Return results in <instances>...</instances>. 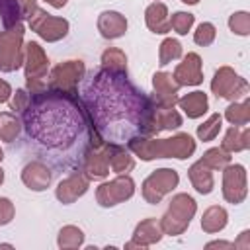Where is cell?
<instances>
[{
    "label": "cell",
    "instance_id": "1",
    "mask_svg": "<svg viewBox=\"0 0 250 250\" xmlns=\"http://www.w3.org/2000/svg\"><path fill=\"white\" fill-rule=\"evenodd\" d=\"M82 100L88 105L92 125L111 145H131L137 137L143 139L156 131V107L127 80L123 70L104 68L96 72L84 84Z\"/></svg>",
    "mask_w": 250,
    "mask_h": 250
},
{
    "label": "cell",
    "instance_id": "2",
    "mask_svg": "<svg viewBox=\"0 0 250 250\" xmlns=\"http://www.w3.org/2000/svg\"><path fill=\"white\" fill-rule=\"evenodd\" d=\"M23 123L27 137L45 154H53L51 160L62 164V152L72 148L86 154L90 133L74 94L64 90L31 92L23 109Z\"/></svg>",
    "mask_w": 250,
    "mask_h": 250
},
{
    "label": "cell",
    "instance_id": "3",
    "mask_svg": "<svg viewBox=\"0 0 250 250\" xmlns=\"http://www.w3.org/2000/svg\"><path fill=\"white\" fill-rule=\"evenodd\" d=\"M141 158L150 160V158H166V156H176V158H188L195 150V143L189 135L180 133L172 139L164 141H141V145L135 141L129 145Z\"/></svg>",
    "mask_w": 250,
    "mask_h": 250
},
{
    "label": "cell",
    "instance_id": "4",
    "mask_svg": "<svg viewBox=\"0 0 250 250\" xmlns=\"http://www.w3.org/2000/svg\"><path fill=\"white\" fill-rule=\"evenodd\" d=\"M193 213H195V201L189 195L180 193L172 199L170 211L162 219V229L170 234H178L186 229V225H189V219Z\"/></svg>",
    "mask_w": 250,
    "mask_h": 250
},
{
    "label": "cell",
    "instance_id": "5",
    "mask_svg": "<svg viewBox=\"0 0 250 250\" xmlns=\"http://www.w3.org/2000/svg\"><path fill=\"white\" fill-rule=\"evenodd\" d=\"M176 184H178V174H176L174 170H170V168H162V170L152 172V174L146 178L143 193H145L146 201L158 203L160 197H162L166 191H170L172 188H176Z\"/></svg>",
    "mask_w": 250,
    "mask_h": 250
},
{
    "label": "cell",
    "instance_id": "6",
    "mask_svg": "<svg viewBox=\"0 0 250 250\" xmlns=\"http://www.w3.org/2000/svg\"><path fill=\"white\" fill-rule=\"evenodd\" d=\"M21 39V25H16L10 33L0 35V70H14L21 64V55H20V43Z\"/></svg>",
    "mask_w": 250,
    "mask_h": 250
},
{
    "label": "cell",
    "instance_id": "7",
    "mask_svg": "<svg viewBox=\"0 0 250 250\" xmlns=\"http://www.w3.org/2000/svg\"><path fill=\"white\" fill-rule=\"evenodd\" d=\"M131 195H133V180L129 176H119L113 182L100 186L98 189V201L104 207L115 205L123 199H129Z\"/></svg>",
    "mask_w": 250,
    "mask_h": 250
},
{
    "label": "cell",
    "instance_id": "8",
    "mask_svg": "<svg viewBox=\"0 0 250 250\" xmlns=\"http://www.w3.org/2000/svg\"><path fill=\"white\" fill-rule=\"evenodd\" d=\"M211 88H213V92L217 94V96H221V98H238L240 94H244L246 92V82L242 80V78H238L230 68H221L217 74H215V80H213V84H211Z\"/></svg>",
    "mask_w": 250,
    "mask_h": 250
},
{
    "label": "cell",
    "instance_id": "9",
    "mask_svg": "<svg viewBox=\"0 0 250 250\" xmlns=\"http://www.w3.org/2000/svg\"><path fill=\"white\" fill-rule=\"evenodd\" d=\"M39 16H31V27L47 41H57L61 37L66 35V29H68V23L64 20H59V18H53L49 14H43V12H37Z\"/></svg>",
    "mask_w": 250,
    "mask_h": 250
},
{
    "label": "cell",
    "instance_id": "10",
    "mask_svg": "<svg viewBox=\"0 0 250 250\" xmlns=\"http://www.w3.org/2000/svg\"><path fill=\"white\" fill-rule=\"evenodd\" d=\"M223 191H225V197L232 203H238L244 199L246 195V174H244V168L240 164H234V166H229L225 170V184H223Z\"/></svg>",
    "mask_w": 250,
    "mask_h": 250
},
{
    "label": "cell",
    "instance_id": "11",
    "mask_svg": "<svg viewBox=\"0 0 250 250\" xmlns=\"http://www.w3.org/2000/svg\"><path fill=\"white\" fill-rule=\"evenodd\" d=\"M82 72H84V64L80 61H70L66 64H61V66H57L53 70V82H51V86L53 88L59 86L61 90L72 88L80 80Z\"/></svg>",
    "mask_w": 250,
    "mask_h": 250
},
{
    "label": "cell",
    "instance_id": "12",
    "mask_svg": "<svg viewBox=\"0 0 250 250\" xmlns=\"http://www.w3.org/2000/svg\"><path fill=\"white\" fill-rule=\"evenodd\" d=\"M21 180L23 184L29 188V189H35V191H41L49 186L51 182V172L49 168L43 164V162H31L23 168V174H21Z\"/></svg>",
    "mask_w": 250,
    "mask_h": 250
},
{
    "label": "cell",
    "instance_id": "13",
    "mask_svg": "<svg viewBox=\"0 0 250 250\" xmlns=\"http://www.w3.org/2000/svg\"><path fill=\"white\" fill-rule=\"evenodd\" d=\"M174 78H176L178 84H199L201 82V62H199V57L195 53L188 55L184 59V62L176 68Z\"/></svg>",
    "mask_w": 250,
    "mask_h": 250
},
{
    "label": "cell",
    "instance_id": "14",
    "mask_svg": "<svg viewBox=\"0 0 250 250\" xmlns=\"http://www.w3.org/2000/svg\"><path fill=\"white\" fill-rule=\"evenodd\" d=\"M27 55H29V64H27V82L29 86L33 84L35 88L39 86V78L43 76V72L47 70V59L43 55V51L39 49L37 43H29L27 45Z\"/></svg>",
    "mask_w": 250,
    "mask_h": 250
},
{
    "label": "cell",
    "instance_id": "15",
    "mask_svg": "<svg viewBox=\"0 0 250 250\" xmlns=\"http://www.w3.org/2000/svg\"><path fill=\"white\" fill-rule=\"evenodd\" d=\"M98 27H100V31H102L104 37L115 39V37H119V35L125 33L127 21H125V18H123L121 14H117V12H104V14L100 16Z\"/></svg>",
    "mask_w": 250,
    "mask_h": 250
},
{
    "label": "cell",
    "instance_id": "16",
    "mask_svg": "<svg viewBox=\"0 0 250 250\" xmlns=\"http://www.w3.org/2000/svg\"><path fill=\"white\" fill-rule=\"evenodd\" d=\"M86 188H88V182H86L80 174H72V176H68L64 182L59 184L57 197H59L61 201H64V203H70V201H74L78 195H82V193L86 191Z\"/></svg>",
    "mask_w": 250,
    "mask_h": 250
},
{
    "label": "cell",
    "instance_id": "17",
    "mask_svg": "<svg viewBox=\"0 0 250 250\" xmlns=\"http://www.w3.org/2000/svg\"><path fill=\"white\" fill-rule=\"evenodd\" d=\"M146 23L154 33H166L170 29V20L166 18L164 4H152L146 8Z\"/></svg>",
    "mask_w": 250,
    "mask_h": 250
},
{
    "label": "cell",
    "instance_id": "18",
    "mask_svg": "<svg viewBox=\"0 0 250 250\" xmlns=\"http://www.w3.org/2000/svg\"><path fill=\"white\" fill-rule=\"evenodd\" d=\"M182 109L188 113V117H199L207 111V96L203 92H193L188 94L180 100Z\"/></svg>",
    "mask_w": 250,
    "mask_h": 250
},
{
    "label": "cell",
    "instance_id": "19",
    "mask_svg": "<svg viewBox=\"0 0 250 250\" xmlns=\"http://www.w3.org/2000/svg\"><path fill=\"white\" fill-rule=\"evenodd\" d=\"M189 178H191V182H193V186L199 193H209L211 191L213 178H211V172L207 170V166L201 160L189 168Z\"/></svg>",
    "mask_w": 250,
    "mask_h": 250
},
{
    "label": "cell",
    "instance_id": "20",
    "mask_svg": "<svg viewBox=\"0 0 250 250\" xmlns=\"http://www.w3.org/2000/svg\"><path fill=\"white\" fill-rule=\"evenodd\" d=\"M225 225H227V213H225L223 207H211V209H207V213H205V217L201 221V227L207 232L221 230Z\"/></svg>",
    "mask_w": 250,
    "mask_h": 250
},
{
    "label": "cell",
    "instance_id": "21",
    "mask_svg": "<svg viewBox=\"0 0 250 250\" xmlns=\"http://www.w3.org/2000/svg\"><path fill=\"white\" fill-rule=\"evenodd\" d=\"M18 133H20L18 119L10 113H0V139L12 143V139L18 137Z\"/></svg>",
    "mask_w": 250,
    "mask_h": 250
},
{
    "label": "cell",
    "instance_id": "22",
    "mask_svg": "<svg viewBox=\"0 0 250 250\" xmlns=\"http://www.w3.org/2000/svg\"><path fill=\"white\" fill-rule=\"evenodd\" d=\"M238 141H242V143L248 145V129H242V131H240L238 127L229 129L227 139H225V143H223V150H242L244 146H242Z\"/></svg>",
    "mask_w": 250,
    "mask_h": 250
},
{
    "label": "cell",
    "instance_id": "23",
    "mask_svg": "<svg viewBox=\"0 0 250 250\" xmlns=\"http://www.w3.org/2000/svg\"><path fill=\"white\" fill-rule=\"evenodd\" d=\"M182 55V47L176 39H166L160 45V64H168L172 59H178Z\"/></svg>",
    "mask_w": 250,
    "mask_h": 250
},
{
    "label": "cell",
    "instance_id": "24",
    "mask_svg": "<svg viewBox=\"0 0 250 250\" xmlns=\"http://www.w3.org/2000/svg\"><path fill=\"white\" fill-rule=\"evenodd\" d=\"M229 160H230V156H229L225 150H221V148H211V150H207L205 156L201 158V162H203L207 168H221V166H225Z\"/></svg>",
    "mask_w": 250,
    "mask_h": 250
},
{
    "label": "cell",
    "instance_id": "25",
    "mask_svg": "<svg viewBox=\"0 0 250 250\" xmlns=\"http://www.w3.org/2000/svg\"><path fill=\"white\" fill-rule=\"evenodd\" d=\"M82 230L76 227H64L59 236V246H80L82 244Z\"/></svg>",
    "mask_w": 250,
    "mask_h": 250
},
{
    "label": "cell",
    "instance_id": "26",
    "mask_svg": "<svg viewBox=\"0 0 250 250\" xmlns=\"http://www.w3.org/2000/svg\"><path fill=\"white\" fill-rule=\"evenodd\" d=\"M102 62L105 64V68H111V70H125V55L117 49H109L104 53L102 57Z\"/></svg>",
    "mask_w": 250,
    "mask_h": 250
},
{
    "label": "cell",
    "instance_id": "27",
    "mask_svg": "<svg viewBox=\"0 0 250 250\" xmlns=\"http://www.w3.org/2000/svg\"><path fill=\"white\" fill-rule=\"evenodd\" d=\"M227 119L234 125H244L248 121V102L244 104H232L227 109Z\"/></svg>",
    "mask_w": 250,
    "mask_h": 250
},
{
    "label": "cell",
    "instance_id": "28",
    "mask_svg": "<svg viewBox=\"0 0 250 250\" xmlns=\"http://www.w3.org/2000/svg\"><path fill=\"white\" fill-rule=\"evenodd\" d=\"M219 129H221V115L215 113V115L209 117V121H207L205 125H201V127L197 129V135H199L201 141H209V139H213V137L219 133Z\"/></svg>",
    "mask_w": 250,
    "mask_h": 250
},
{
    "label": "cell",
    "instance_id": "29",
    "mask_svg": "<svg viewBox=\"0 0 250 250\" xmlns=\"http://www.w3.org/2000/svg\"><path fill=\"white\" fill-rule=\"evenodd\" d=\"M193 23V16L191 14H186V12H178L174 14V18L170 20V27H174L178 33H188V29L191 27Z\"/></svg>",
    "mask_w": 250,
    "mask_h": 250
},
{
    "label": "cell",
    "instance_id": "30",
    "mask_svg": "<svg viewBox=\"0 0 250 250\" xmlns=\"http://www.w3.org/2000/svg\"><path fill=\"white\" fill-rule=\"evenodd\" d=\"M135 234H143V236H146V244L148 242H154V240H158L160 238V230H158V227H156V223L154 221H145V223H141L139 227H137V230H135Z\"/></svg>",
    "mask_w": 250,
    "mask_h": 250
},
{
    "label": "cell",
    "instance_id": "31",
    "mask_svg": "<svg viewBox=\"0 0 250 250\" xmlns=\"http://www.w3.org/2000/svg\"><path fill=\"white\" fill-rule=\"evenodd\" d=\"M230 29L238 35H248V14L246 12H238V14H232L230 21H229Z\"/></svg>",
    "mask_w": 250,
    "mask_h": 250
},
{
    "label": "cell",
    "instance_id": "32",
    "mask_svg": "<svg viewBox=\"0 0 250 250\" xmlns=\"http://www.w3.org/2000/svg\"><path fill=\"white\" fill-rule=\"evenodd\" d=\"M193 39H195L197 45H209V43L215 39V27H213L211 23H201V25L197 27Z\"/></svg>",
    "mask_w": 250,
    "mask_h": 250
},
{
    "label": "cell",
    "instance_id": "33",
    "mask_svg": "<svg viewBox=\"0 0 250 250\" xmlns=\"http://www.w3.org/2000/svg\"><path fill=\"white\" fill-rule=\"evenodd\" d=\"M12 215H14V207H12L10 199L0 197V225L10 223L12 221Z\"/></svg>",
    "mask_w": 250,
    "mask_h": 250
},
{
    "label": "cell",
    "instance_id": "34",
    "mask_svg": "<svg viewBox=\"0 0 250 250\" xmlns=\"http://www.w3.org/2000/svg\"><path fill=\"white\" fill-rule=\"evenodd\" d=\"M8 98H10V86H8V82L0 80V102H6Z\"/></svg>",
    "mask_w": 250,
    "mask_h": 250
},
{
    "label": "cell",
    "instance_id": "35",
    "mask_svg": "<svg viewBox=\"0 0 250 250\" xmlns=\"http://www.w3.org/2000/svg\"><path fill=\"white\" fill-rule=\"evenodd\" d=\"M47 2H49V4H53L55 8H61V6H64V2H66V0H47Z\"/></svg>",
    "mask_w": 250,
    "mask_h": 250
},
{
    "label": "cell",
    "instance_id": "36",
    "mask_svg": "<svg viewBox=\"0 0 250 250\" xmlns=\"http://www.w3.org/2000/svg\"><path fill=\"white\" fill-rule=\"evenodd\" d=\"M182 2H186V4H195L197 0H182Z\"/></svg>",
    "mask_w": 250,
    "mask_h": 250
},
{
    "label": "cell",
    "instance_id": "37",
    "mask_svg": "<svg viewBox=\"0 0 250 250\" xmlns=\"http://www.w3.org/2000/svg\"><path fill=\"white\" fill-rule=\"evenodd\" d=\"M2 182H4V172L0 170V184H2Z\"/></svg>",
    "mask_w": 250,
    "mask_h": 250
},
{
    "label": "cell",
    "instance_id": "38",
    "mask_svg": "<svg viewBox=\"0 0 250 250\" xmlns=\"http://www.w3.org/2000/svg\"><path fill=\"white\" fill-rule=\"evenodd\" d=\"M2 158H4V152H2V148H0V160H2Z\"/></svg>",
    "mask_w": 250,
    "mask_h": 250
}]
</instances>
